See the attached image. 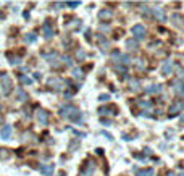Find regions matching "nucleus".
<instances>
[{
    "instance_id": "obj_24",
    "label": "nucleus",
    "mask_w": 184,
    "mask_h": 176,
    "mask_svg": "<svg viewBox=\"0 0 184 176\" xmlns=\"http://www.w3.org/2000/svg\"><path fill=\"white\" fill-rule=\"evenodd\" d=\"M99 100L100 102H108V100H110V95H108V94H102L99 97Z\"/></svg>"
},
{
    "instance_id": "obj_2",
    "label": "nucleus",
    "mask_w": 184,
    "mask_h": 176,
    "mask_svg": "<svg viewBox=\"0 0 184 176\" xmlns=\"http://www.w3.org/2000/svg\"><path fill=\"white\" fill-rule=\"evenodd\" d=\"M11 92V79L8 75H2V94L3 95H8Z\"/></svg>"
},
{
    "instance_id": "obj_3",
    "label": "nucleus",
    "mask_w": 184,
    "mask_h": 176,
    "mask_svg": "<svg viewBox=\"0 0 184 176\" xmlns=\"http://www.w3.org/2000/svg\"><path fill=\"white\" fill-rule=\"evenodd\" d=\"M131 34L134 36V39H144V36H145V28L142 24H134L131 28Z\"/></svg>"
},
{
    "instance_id": "obj_27",
    "label": "nucleus",
    "mask_w": 184,
    "mask_h": 176,
    "mask_svg": "<svg viewBox=\"0 0 184 176\" xmlns=\"http://www.w3.org/2000/svg\"><path fill=\"white\" fill-rule=\"evenodd\" d=\"M20 63H21L20 58H11L10 60V65H20Z\"/></svg>"
},
{
    "instance_id": "obj_14",
    "label": "nucleus",
    "mask_w": 184,
    "mask_h": 176,
    "mask_svg": "<svg viewBox=\"0 0 184 176\" xmlns=\"http://www.w3.org/2000/svg\"><path fill=\"white\" fill-rule=\"evenodd\" d=\"M153 16H155V18H158L160 21H165V20H166L162 8H153Z\"/></svg>"
},
{
    "instance_id": "obj_23",
    "label": "nucleus",
    "mask_w": 184,
    "mask_h": 176,
    "mask_svg": "<svg viewBox=\"0 0 184 176\" xmlns=\"http://www.w3.org/2000/svg\"><path fill=\"white\" fill-rule=\"evenodd\" d=\"M20 79H21V82H23V84H32V79H31V78H28V76H21Z\"/></svg>"
},
{
    "instance_id": "obj_31",
    "label": "nucleus",
    "mask_w": 184,
    "mask_h": 176,
    "mask_svg": "<svg viewBox=\"0 0 184 176\" xmlns=\"http://www.w3.org/2000/svg\"><path fill=\"white\" fill-rule=\"evenodd\" d=\"M142 13H144V15H149V10H147V7H144V10H142Z\"/></svg>"
},
{
    "instance_id": "obj_35",
    "label": "nucleus",
    "mask_w": 184,
    "mask_h": 176,
    "mask_svg": "<svg viewBox=\"0 0 184 176\" xmlns=\"http://www.w3.org/2000/svg\"><path fill=\"white\" fill-rule=\"evenodd\" d=\"M182 120H184V115H182Z\"/></svg>"
},
{
    "instance_id": "obj_18",
    "label": "nucleus",
    "mask_w": 184,
    "mask_h": 176,
    "mask_svg": "<svg viewBox=\"0 0 184 176\" xmlns=\"http://www.w3.org/2000/svg\"><path fill=\"white\" fill-rule=\"evenodd\" d=\"M126 47H128L129 50H137V42L136 41H126Z\"/></svg>"
},
{
    "instance_id": "obj_8",
    "label": "nucleus",
    "mask_w": 184,
    "mask_h": 176,
    "mask_svg": "<svg viewBox=\"0 0 184 176\" xmlns=\"http://www.w3.org/2000/svg\"><path fill=\"white\" fill-rule=\"evenodd\" d=\"M182 108H184V104H182V102H181V100H179V102H176V104L170 108V116H175L176 113L179 112V110H182Z\"/></svg>"
},
{
    "instance_id": "obj_5",
    "label": "nucleus",
    "mask_w": 184,
    "mask_h": 176,
    "mask_svg": "<svg viewBox=\"0 0 184 176\" xmlns=\"http://www.w3.org/2000/svg\"><path fill=\"white\" fill-rule=\"evenodd\" d=\"M37 121L41 124H47L49 123V113L45 110H39L37 112Z\"/></svg>"
},
{
    "instance_id": "obj_28",
    "label": "nucleus",
    "mask_w": 184,
    "mask_h": 176,
    "mask_svg": "<svg viewBox=\"0 0 184 176\" xmlns=\"http://www.w3.org/2000/svg\"><path fill=\"white\" fill-rule=\"evenodd\" d=\"M139 105L142 107V108H144V107H145V108H147V107H150V104H149V102H142V100L139 102Z\"/></svg>"
},
{
    "instance_id": "obj_11",
    "label": "nucleus",
    "mask_w": 184,
    "mask_h": 176,
    "mask_svg": "<svg viewBox=\"0 0 184 176\" xmlns=\"http://www.w3.org/2000/svg\"><path fill=\"white\" fill-rule=\"evenodd\" d=\"M94 170H95V165H94V162H92V163H89V165L86 167V168L81 170V174H83V176H90Z\"/></svg>"
},
{
    "instance_id": "obj_32",
    "label": "nucleus",
    "mask_w": 184,
    "mask_h": 176,
    "mask_svg": "<svg viewBox=\"0 0 184 176\" xmlns=\"http://www.w3.org/2000/svg\"><path fill=\"white\" fill-rule=\"evenodd\" d=\"M166 176H176V174H175L173 171H170V173H168V174H166Z\"/></svg>"
},
{
    "instance_id": "obj_21",
    "label": "nucleus",
    "mask_w": 184,
    "mask_h": 176,
    "mask_svg": "<svg viewBox=\"0 0 184 176\" xmlns=\"http://www.w3.org/2000/svg\"><path fill=\"white\" fill-rule=\"evenodd\" d=\"M26 99H28V94H26V92H23V90L20 89V90H18V100H21V102H24Z\"/></svg>"
},
{
    "instance_id": "obj_10",
    "label": "nucleus",
    "mask_w": 184,
    "mask_h": 176,
    "mask_svg": "<svg viewBox=\"0 0 184 176\" xmlns=\"http://www.w3.org/2000/svg\"><path fill=\"white\" fill-rule=\"evenodd\" d=\"M10 134H11V126L5 124L2 128V131H0V136H2V139H10Z\"/></svg>"
},
{
    "instance_id": "obj_34",
    "label": "nucleus",
    "mask_w": 184,
    "mask_h": 176,
    "mask_svg": "<svg viewBox=\"0 0 184 176\" xmlns=\"http://www.w3.org/2000/svg\"><path fill=\"white\" fill-rule=\"evenodd\" d=\"M179 176H184V173H181V174H179Z\"/></svg>"
},
{
    "instance_id": "obj_19",
    "label": "nucleus",
    "mask_w": 184,
    "mask_h": 176,
    "mask_svg": "<svg viewBox=\"0 0 184 176\" xmlns=\"http://www.w3.org/2000/svg\"><path fill=\"white\" fill-rule=\"evenodd\" d=\"M37 39V36L36 34H32V32H29V34H26V37H24V41L26 42H34Z\"/></svg>"
},
{
    "instance_id": "obj_20",
    "label": "nucleus",
    "mask_w": 184,
    "mask_h": 176,
    "mask_svg": "<svg viewBox=\"0 0 184 176\" xmlns=\"http://www.w3.org/2000/svg\"><path fill=\"white\" fill-rule=\"evenodd\" d=\"M10 157V152H8V149H0V158H8Z\"/></svg>"
},
{
    "instance_id": "obj_25",
    "label": "nucleus",
    "mask_w": 184,
    "mask_h": 176,
    "mask_svg": "<svg viewBox=\"0 0 184 176\" xmlns=\"http://www.w3.org/2000/svg\"><path fill=\"white\" fill-rule=\"evenodd\" d=\"M66 7H70V8H76V7H79V2H66Z\"/></svg>"
},
{
    "instance_id": "obj_4",
    "label": "nucleus",
    "mask_w": 184,
    "mask_h": 176,
    "mask_svg": "<svg viewBox=\"0 0 184 176\" xmlns=\"http://www.w3.org/2000/svg\"><path fill=\"white\" fill-rule=\"evenodd\" d=\"M49 86L52 89H55V90H61L63 87L66 86V82L63 81V79H60V78H52L50 81H49Z\"/></svg>"
},
{
    "instance_id": "obj_9",
    "label": "nucleus",
    "mask_w": 184,
    "mask_h": 176,
    "mask_svg": "<svg viewBox=\"0 0 184 176\" xmlns=\"http://www.w3.org/2000/svg\"><path fill=\"white\" fill-rule=\"evenodd\" d=\"M144 90H145V94H158V92H162V86L160 84H153V86L145 87Z\"/></svg>"
},
{
    "instance_id": "obj_17",
    "label": "nucleus",
    "mask_w": 184,
    "mask_h": 176,
    "mask_svg": "<svg viewBox=\"0 0 184 176\" xmlns=\"http://www.w3.org/2000/svg\"><path fill=\"white\" fill-rule=\"evenodd\" d=\"M99 18H102V20L103 18H107V20L112 18V10H102L100 13H99Z\"/></svg>"
},
{
    "instance_id": "obj_26",
    "label": "nucleus",
    "mask_w": 184,
    "mask_h": 176,
    "mask_svg": "<svg viewBox=\"0 0 184 176\" xmlns=\"http://www.w3.org/2000/svg\"><path fill=\"white\" fill-rule=\"evenodd\" d=\"M131 84H133V89H134V90L139 89V82H137L136 79H131Z\"/></svg>"
},
{
    "instance_id": "obj_22",
    "label": "nucleus",
    "mask_w": 184,
    "mask_h": 176,
    "mask_svg": "<svg viewBox=\"0 0 184 176\" xmlns=\"http://www.w3.org/2000/svg\"><path fill=\"white\" fill-rule=\"evenodd\" d=\"M120 61H121V63H124V65H129V63H131V58H129L128 55H121Z\"/></svg>"
},
{
    "instance_id": "obj_6",
    "label": "nucleus",
    "mask_w": 184,
    "mask_h": 176,
    "mask_svg": "<svg viewBox=\"0 0 184 176\" xmlns=\"http://www.w3.org/2000/svg\"><path fill=\"white\" fill-rule=\"evenodd\" d=\"M173 89H175V92L178 95H184V84H182V81H179V79H176V81L173 82Z\"/></svg>"
},
{
    "instance_id": "obj_29",
    "label": "nucleus",
    "mask_w": 184,
    "mask_h": 176,
    "mask_svg": "<svg viewBox=\"0 0 184 176\" xmlns=\"http://www.w3.org/2000/svg\"><path fill=\"white\" fill-rule=\"evenodd\" d=\"M63 61H65V63H66L68 66H71V60L68 58V57H65V58H63Z\"/></svg>"
},
{
    "instance_id": "obj_7",
    "label": "nucleus",
    "mask_w": 184,
    "mask_h": 176,
    "mask_svg": "<svg viewBox=\"0 0 184 176\" xmlns=\"http://www.w3.org/2000/svg\"><path fill=\"white\" fill-rule=\"evenodd\" d=\"M42 31H44V36L47 37V39H50L52 36H53V29L50 28V23L49 21H45L44 23V26H42Z\"/></svg>"
},
{
    "instance_id": "obj_30",
    "label": "nucleus",
    "mask_w": 184,
    "mask_h": 176,
    "mask_svg": "<svg viewBox=\"0 0 184 176\" xmlns=\"http://www.w3.org/2000/svg\"><path fill=\"white\" fill-rule=\"evenodd\" d=\"M137 66H139V68H144V66H145V63H142V61L139 60V61H137Z\"/></svg>"
},
{
    "instance_id": "obj_33",
    "label": "nucleus",
    "mask_w": 184,
    "mask_h": 176,
    "mask_svg": "<svg viewBox=\"0 0 184 176\" xmlns=\"http://www.w3.org/2000/svg\"><path fill=\"white\" fill-rule=\"evenodd\" d=\"M0 112H2V105H0Z\"/></svg>"
},
{
    "instance_id": "obj_12",
    "label": "nucleus",
    "mask_w": 184,
    "mask_h": 176,
    "mask_svg": "<svg viewBox=\"0 0 184 176\" xmlns=\"http://www.w3.org/2000/svg\"><path fill=\"white\" fill-rule=\"evenodd\" d=\"M171 68H173V61H171V60H166L165 63H163L162 73H163V75H170V73H171Z\"/></svg>"
},
{
    "instance_id": "obj_1",
    "label": "nucleus",
    "mask_w": 184,
    "mask_h": 176,
    "mask_svg": "<svg viewBox=\"0 0 184 176\" xmlns=\"http://www.w3.org/2000/svg\"><path fill=\"white\" fill-rule=\"evenodd\" d=\"M61 116H65L71 121H81V112H79V108L74 107V105L61 107Z\"/></svg>"
},
{
    "instance_id": "obj_15",
    "label": "nucleus",
    "mask_w": 184,
    "mask_h": 176,
    "mask_svg": "<svg viewBox=\"0 0 184 176\" xmlns=\"http://www.w3.org/2000/svg\"><path fill=\"white\" fill-rule=\"evenodd\" d=\"M41 173L45 174V176H49L53 173V165H47V167H41Z\"/></svg>"
},
{
    "instance_id": "obj_13",
    "label": "nucleus",
    "mask_w": 184,
    "mask_h": 176,
    "mask_svg": "<svg viewBox=\"0 0 184 176\" xmlns=\"http://www.w3.org/2000/svg\"><path fill=\"white\" fill-rule=\"evenodd\" d=\"M100 115H115L116 113V108L115 107H108V108H105V107H102V108L99 110Z\"/></svg>"
},
{
    "instance_id": "obj_16",
    "label": "nucleus",
    "mask_w": 184,
    "mask_h": 176,
    "mask_svg": "<svg viewBox=\"0 0 184 176\" xmlns=\"http://www.w3.org/2000/svg\"><path fill=\"white\" fill-rule=\"evenodd\" d=\"M137 176H153V170L152 168L141 170V171H137Z\"/></svg>"
}]
</instances>
